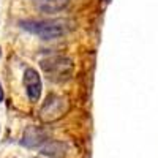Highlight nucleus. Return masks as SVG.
<instances>
[{"label": "nucleus", "instance_id": "f257e3e1", "mask_svg": "<svg viewBox=\"0 0 158 158\" xmlns=\"http://www.w3.org/2000/svg\"><path fill=\"white\" fill-rule=\"evenodd\" d=\"M19 25L43 40H57L70 32V22L63 19H29V21H21Z\"/></svg>", "mask_w": 158, "mask_h": 158}, {"label": "nucleus", "instance_id": "f03ea898", "mask_svg": "<svg viewBox=\"0 0 158 158\" xmlns=\"http://www.w3.org/2000/svg\"><path fill=\"white\" fill-rule=\"evenodd\" d=\"M41 68L49 81L63 82V81H68L73 76L74 65L67 57H51L41 62Z\"/></svg>", "mask_w": 158, "mask_h": 158}, {"label": "nucleus", "instance_id": "7ed1b4c3", "mask_svg": "<svg viewBox=\"0 0 158 158\" xmlns=\"http://www.w3.org/2000/svg\"><path fill=\"white\" fill-rule=\"evenodd\" d=\"M70 109V103L63 97L49 95L44 101V106L41 108V118L44 122H54L57 118L63 117Z\"/></svg>", "mask_w": 158, "mask_h": 158}, {"label": "nucleus", "instance_id": "20e7f679", "mask_svg": "<svg viewBox=\"0 0 158 158\" xmlns=\"http://www.w3.org/2000/svg\"><path fill=\"white\" fill-rule=\"evenodd\" d=\"M22 82L25 87V92H27V97L30 101H38L40 97H41V92H43V84H41V76L38 74L36 70L33 68H27L24 71V77H22Z\"/></svg>", "mask_w": 158, "mask_h": 158}, {"label": "nucleus", "instance_id": "39448f33", "mask_svg": "<svg viewBox=\"0 0 158 158\" xmlns=\"http://www.w3.org/2000/svg\"><path fill=\"white\" fill-rule=\"evenodd\" d=\"M32 5L44 15H54V13L63 11L70 5V0H30Z\"/></svg>", "mask_w": 158, "mask_h": 158}, {"label": "nucleus", "instance_id": "423d86ee", "mask_svg": "<svg viewBox=\"0 0 158 158\" xmlns=\"http://www.w3.org/2000/svg\"><path fill=\"white\" fill-rule=\"evenodd\" d=\"M44 136H46L44 131L32 127V128H29L27 131H25V135L22 138V144L27 146V147H36V146H40V144H43L46 141Z\"/></svg>", "mask_w": 158, "mask_h": 158}, {"label": "nucleus", "instance_id": "0eeeda50", "mask_svg": "<svg viewBox=\"0 0 158 158\" xmlns=\"http://www.w3.org/2000/svg\"><path fill=\"white\" fill-rule=\"evenodd\" d=\"M3 97H5L3 95V89H2V84H0V103L3 101Z\"/></svg>", "mask_w": 158, "mask_h": 158}, {"label": "nucleus", "instance_id": "6e6552de", "mask_svg": "<svg viewBox=\"0 0 158 158\" xmlns=\"http://www.w3.org/2000/svg\"><path fill=\"white\" fill-rule=\"evenodd\" d=\"M36 158H49V155H44V153H41L40 156H36Z\"/></svg>", "mask_w": 158, "mask_h": 158}, {"label": "nucleus", "instance_id": "1a4fd4ad", "mask_svg": "<svg viewBox=\"0 0 158 158\" xmlns=\"http://www.w3.org/2000/svg\"><path fill=\"white\" fill-rule=\"evenodd\" d=\"M0 57H2V48H0Z\"/></svg>", "mask_w": 158, "mask_h": 158}]
</instances>
